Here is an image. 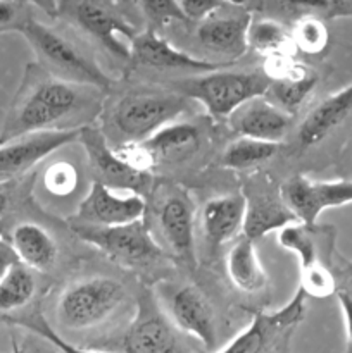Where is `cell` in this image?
<instances>
[{"mask_svg": "<svg viewBox=\"0 0 352 353\" xmlns=\"http://www.w3.org/2000/svg\"><path fill=\"white\" fill-rule=\"evenodd\" d=\"M104 92L48 74L30 62L0 130V145L48 131H76L92 126L102 112Z\"/></svg>", "mask_w": 352, "mask_h": 353, "instance_id": "obj_1", "label": "cell"}, {"mask_svg": "<svg viewBox=\"0 0 352 353\" xmlns=\"http://www.w3.org/2000/svg\"><path fill=\"white\" fill-rule=\"evenodd\" d=\"M17 33L26 38L31 50L38 57V64L48 74L75 85L92 86L104 93L109 92L114 85V79L88 52L41 21L31 17Z\"/></svg>", "mask_w": 352, "mask_h": 353, "instance_id": "obj_2", "label": "cell"}, {"mask_svg": "<svg viewBox=\"0 0 352 353\" xmlns=\"http://www.w3.org/2000/svg\"><path fill=\"white\" fill-rule=\"evenodd\" d=\"M268 88L269 79L262 74V71L226 69L178 79L171 85L173 92L199 102L216 121H226L248 100L264 97Z\"/></svg>", "mask_w": 352, "mask_h": 353, "instance_id": "obj_3", "label": "cell"}, {"mask_svg": "<svg viewBox=\"0 0 352 353\" xmlns=\"http://www.w3.org/2000/svg\"><path fill=\"white\" fill-rule=\"evenodd\" d=\"M38 9L50 10L54 17L78 28L81 33L107 54L121 62H131V43L140 31L126 19L116 3L109 2H59L38 6Z\"/></svg>", "mask_w": 352, "mask_h": 353, "instance_id": "obj_4", "label": "cell"}, {"mask_svg": "<svg viewBox=\"0 0 352 353\" xmlns=\"http://www.w3.org/2000/svg\"><path fill=\"white\" fill-rule=\"evenodd\" d=\"M190 100L176 92H133L119 99L110 123L123 143H141L188 110Z\"/></svg>", "mask_w": 352, "mask_h": 353, "instance_id": "obj_5", "label": "cell"}, {"mask_svg": "<svg viewBox=\"0 0 352 353\" xmlns=\"http://www.w3.org/2000/svg\"><path fill=\"white\" fill-rule=\"evenodd\" d=\"M69 230L81 241L95 247L109 261L130 271L152 269L168 259V252L155 241L145 219L116 228L75 226Z\"/></svg>", "mask_w": 352, "mask_h": 353, "instance_id": "obj_6", "label": "cell"}, {"mask_svg": "<svg viewBox=\"0 0 352 353\" xmlns=\"http://www.w3.org/2000/svg\"><path fill=\"white\" fill-rule=\"evenodd\" d=\"M126 300V290L113 278H86L64 290L57 302V321L68 330H92L114 316Z\"/></svg>", "mask_w": 352, "mask_h": 353, "instance_id": "obj_7", "label": "cell"}, {"mask_svg": "<svg viewBox=\"0 0 352 353\" xmlns=\"http://www.w3.org/2000/svg\"><path fill=\"white\" fill-rule=\"evenodd\" d=\"M78 143L85 148L88 164L92 168L93 178L107 188L116 192L135 193L147 199L154 190L152 172L138 171L119 157L114 147H110L106 134L95 126H86L79 130Z\"/></svg>", "mask_w": 352, "mask_h": 353, "instance_id": "obj_8", "label": "cell"}, {"mask_svg": "<svg viewBox=\"0 0 352 353\" xmlns=\"http://www.w3.org/2000/svg\"><path fill=\"white\" fill-rule=\"evenodd\" d=\"M147 199L135 193L116 192L93 181L68 224L88 228H116L145 219Z\"/></svg>", "mask_w": 352, "mask_h": 353, "instance_id": "obj_9", "label": "cell"}, {"mask_svg": "<svg viewBox=\"0 0 352 353\" xmlns=\"http://www.w3.org/2000/svg\"><path fill=\"white\" fill-rule=\"evenodd\" d=\"M280 193L297 221L314 228L317 217L326 209L352 203V179L316 181L304 174H295L280 185Z\"/></svg>", "mask_w": 352, "mask_h": 353, "instance_id": "obj_10", "label": "cell"}, {"mask_svg": "<svg viewBox=\"0 0 352 353\" xmlns=\"http://www.w3.org/2000/svg\"><path fill=\"white\" fill-rule=\"evenodd\" d=\"M252 10L247 3L223 2L216 12L197 23L195 38L204 48L237 62L248 50L247 33L252 23Z\"/></svg>", "mask_w": 352, "mask_h": 353, "instance_id": "obj_11", "label": "cell"}, {"mask_svg": "<svg viewBox=\"0 0 352 353\" xmlns=\"http://www.w3.org/2000/svg\"><path fill=\"white\" fill-rule=\"evenodd\" d=\"M242 196L245 199V223L242 234L248 240L257 241L273 231L299 223L282 199L280 186L276 188L268 174L247 178Z\"/></svg>", "mask_w": 352, "mask_h": 353, "instance_id": "obj_12", "label": "cell"}, {"mask_svg": "<svg viewBox=\"0 0 352 353\" xmlns=\"http://www.w3.org/2000/svg\"><path fill=\"white\" fill-rule=\"evenodd\" d=\"M121 353H183L175 326L150 290L138 295L137 316L121 340Z\"/></svg>", "mask_w": 352, "mask_h": 353, "instance_id": "obj_13", "label": "cell"}, {"mask_svg": "<svg viewBox=\"0 0 352 353\" xmlns=\"http://www.w3.org/2000/svg\"><path fill=\"white\" fill-rule=\"evenodd\" d=\"M157 223L166 247L176 261L195 268V205L182 186H169L157 205Z\"/></svg>", "mask_w": 352, "mask_h": 353, "instance_id": "obj_14", "label": "cell"}, {"mask_svg": "<svg viewBox=\"0 0 352 353\" xmlns=\"http://www.w3.org/2000/svg\"><path fill=\"white\" fill-rule=\"evenodd\" d=\"M306 299L302 290H297L292 300L282 309L275 312H254L251 324L216 353H264L280 336L302 323Z\"/></svg>", "mask_w": 352, "mask_h": 353, "instance_id": "obj_15", "label": "cell"}, {"mask_svg": "<svg viewBox=\"0 0 352 353\" xmlns=\"http://www.w3.org/2000/svg\"><path fill=\"white\" fill-rule=\"evenodd\" d=\"M79 130L48 131L0 145V185H10L66 145L78 141Z\"/></svg>", "mask_w": 352, "mask_h": 353, "instance_id": "obj_16", "label": "cell"}, {"mask_svg": "<svg viewBox=\"0 0 352 353\" xmlns=\"http://www.w3.org/2000/svg\"><path fill=\"white\" fill-rule=\"evenodd\" d=\"M133 65L154 69H178V71H200L214 72L231 68V62L207 61V59L193 57L186 52L166 40L154 28L140 31L131 43V62Z\"/></svg>", "mask_w": 352, "mask_h": 353, "instance_id": "obj_17", "label": "cell"}, {"mask_svg": "<svg viewBox=\"0 0 352 353\" xmlns=\"http://www.w3.org/2000/svg\"><path fill=\"white\" fill-rule=\"evenodd\" d=\"M168 312L175 330L178 327L182 333L197 338L207 350L216 348L217 331L213 307L197 286L176 288L168 302Z\"/></svg>", "mask_w": 352, "mask_h": 353, "instance_id": "obj_18", "label": "cell"}, {"mask_svg": "<svg viewBox=\"0 0 352 353\" xmlns=\"http://www.w3.org/2000/svg\"><path fill=\"white\" fill-rule=\"evenodd\" d=\"M228 126L242 138L282 143L289 133L292 116L283 112L266 97L248 100L228 117Z\"/></svg>", "mask_w": 352, "mask_h": 353, "instance_id": "obj_19", "label": "cell"}, {"mask_svg": "<svg viewBox=\"0 0 352 353\" xmlns=\"http://www.w3.org/2000/svg\"><path fill=\"white\" fill-rule=\"evenodd\" d=\"M352 116V83L313 107L297 128V143L302 148L316 147L330 138Z\"/></svg>", "mask_w": 352, "mask_h": 353, "instance_id": "obj_20", "label": "cell"}, {"mask_svg": "<svg viewBox=\"0 0 352 353\" xmlns=\"http://www.w3.org/2000/svg\"><path fill=\"white\" fill-rule=\"evenodd\" d=\"M202 143L200 128L193 123L175 121L168 124L157 133L152 134L148 140L141 141V148L152 165L159 162H183L192 157Z\"/></svg>", "mask_w": 352, "mask_h": 353, "instance_id": "obj_21", "label": "cell"}, {"mask_svg": "<svg viewBox=\"0 0 352 353\" xmlns=\"http://www.w3.org/2000/svg\"><path fill=\"white\" fill-rule=\"evenodd\" d=\"M245 199L242 193L207 200L202 209V230L213 247L237 240L244 233Z\"/></svg>", "mask_w": 352, "mask_h": 353, "instance_id": "obj_22", "label": "cell"}, {"mask_svg": "<svg viewBox=\"0 0 352 353\" xmlns=\"http://www.w3.org/2000/svg\"><path fill=\"white\" fill-rule=\"evenodd\" d=\"M6 238L12 245L17 261L33 272H48L57 262V243L40 224L19 223Z\"/></svg>", "mask_w": 352, "mask_h": 353, "instance_id": "obj_23", "label": "cell"}, {"mask_svg": "<svg viewBox=\"0 0 352 353\" xmlns=\"http://www.w3.org/2000/svg\"><path fill=\"white\" fill-rule=\"evenodd\" d=\"M226 274L231 285L245 293H255L268 283L255 241L242 234L226 254Z\"/></svg>", "mask_w": 352, "mask_h": 353, "instance_id": "obj_24", "label": "cell"}, {"mask_svg": "<svg viewBox=\"0 0 352 353\" xmlns=\"http://www.w3.org/2000/svg\"><path fill=\"white\" fill-rule=\"evenodd\" d=\"M37 293V278L31 269L17 262L0 279V316L9 317L24 309Z\"/></svg>", "mask_w": 352, "mask_h": 353, "instance_id": "obj_25", "label": "cell"}, {"mask_svg": "<svg viewBox=\"0 0 352 353\" xmlns=\"http://www.w3.org/2000/svg\"><path fill=\"white\" fill-rule=\"evenodd\" d=\"M247 45L251 50L262 55V59L276 54H295L290 38V28L285 26V23L269 17L252 19L247 33Z\"/></svg>", "mask_w": 352, "mask_h": 353, "instance_id": "obj_26", "label": "cell"}, {"mask_svg": "<svg viewBox=\"0 0 352 353\" xmlns=\"http://www.w3.org/2000/svg\"><path fill=\"white\" fill-rule=\"evenodd\" d=\"M280 152V143L252 140V138H237L231 141L221 155V164L233 171H248L259 165H264Z\"/></svg>", "mask_w": 352, "mask_h": 353, "instance_id": "obj_27", "label": "cell"}, {"mask_svg": "<svg viewBox=\"0 0 352 353\" xmlns=\"http://www.w3.org/2000/svg\"><path fill=\"white\" fill-rule=\"evenodd\" d=\"M316 86L317 74L311 71L307 76L300 79H293V81L269 83L268 93L264 97L289 116H295L300 107L304 105V102L309 99L311 93L316 90Z\"/></svg>", "mask_w": 352, "mask_h": 353, "instance_id": "obj_28", "label": "cell"}, {"mask_svg": "<svg viewBox=\"0 0 352 353\" xmlns=\"http://www.w3.org/2000/svg\"><path fill=\"white\" fill-rule=\"evenodd\" d=\"M278 245L285 250L292 252L299 259L300 271L311 268L314 264H320V254H317V241L313 228L306 224L293 223L290 226L283 228L276 234Z\"/></svg>", "mask_w": 352, "mask_h": 353, "instance_id": "obj_29", "label": "cell"}, {"mask_svg": "<svg viewBox=\"0 0 352 353\" xmlns=\"http://www.w3.org/2000/svg\"><path fill=\"white\" fill-rule=\"evenodd\" d=\"M290 38L295 54L320 55L326 50L330 33L323 19L316 16H302L290 28Z\"/></svg>", "mask_w": 352, "mask_h": 353, "instance_id": "obj_30", "label": "cell"}, {"mask_svg": "<svg viewBox=\"0 0 352 353\" xmlns=\"http://www.w3.org/2000/svg\"><path fill=\"white\" fill-rule=\"evenodd\" d=\"M3 321L33 331V333L38 334V336L45 338L52 347L57 348L61 353H110V352H102V350H90V348H79L76 347V345L66 341L61 334L55 333V330L47 323V319H45L43 314H41L40 310H35V312H31L30 316H10V317H6Z\"/></svg>", "mask_w": 352, "mask_h": 353, "instance_id": "obj_31", "label": "cell"}, {"mask_svg": "<svg viewBox=\"0 0 352 353\" xmlns=\"http://www.w3.org/2000/svg\"><path fill=\"white\" fill-rule=\"evenodd\" d=\"M311 69L297 59L295 54H276L262 59V74L269 83L293 81L307 76Z\"/></svg>", "mask_w": 352, "mask_h": 353, "instance_id": "obj_32", "label": "cell"}, {"mask_svg": "<svg viewBox=\"0 0 352 353\" xmlns=\"http://www.w3.org/2000/svg\"><path fill=\"white\" fill-rule=\"evenodd\" d=\"M306 296H314V299H326V296L337 293V279L328 271L323 262L314 264L311 268L300 271V285Z\"/></svg>", "mask_w": 352, "mask_h": 353, "instance_id": "obj_33", "label": "cell"}, {"mask_svg": "<svg viewBox=\"0 0 352 353\" xmlns=\"http://www.w3.org/2000/svg\"><path fill=\"white\" fill-rule=\"evenodd\" d=\"M78 171L69 162H55L45 171L43 185L48 193L55 196H68L78 188Z\"/></svg>", "mask_w": 352, "mask_h": 353, "instance_id": "obj_34", "label": "cell"}, {"mask_svg": "<svg viewBox=\"0 0 352 353\" xmlns=\"http://www.w3.org/2000/svg\"><path fill=\"white\" fill-rule=\"evenodd\" d=\"M137 6L141 10V14L148 19L150 28H154V30L164 26V24L173 23V21L186 23L178 2H171V0H145V2H138Z\"/></svg>", "mask_w": 352, "mask_h": 353, "instance_id": "obj_35", "label": "cell"}, {"mask_svg": "<svg viewBox=\"0 0 352 353\" xmlns=\"http://www.w3.org/2000/svg\"><path fill=\"white\" fill-rule=\"evenodd\" d=\"M35 17L33 3L0 0V33L2 31H19L23 24Z\"/></svg>", "mask_w": 352, "mask_h": 353, "instance_id": "obj_36", "label": "cell"}, {"mask_svg": "<svg viewBox=\"0 0 352 353\" xmlns=\"http://www.w3.org/2000/svg\"><path fill=\"white\" fill-rule=\"evenodd\" d=\"M178 3L186 23H200L213 12H216L223 0H182Z\"/></svg>", "mask_w": 352, "mask_h": 353, "instance_id": "obj_37", "label": "cell"}, {"mask_svg": "<svg viewBox=\"0 0 352 353\" xmlns=\"http://www.w3.org/2000/svg\"><path fill=\"white\" fill-rule=\"evenodd\" d=\"M335 295H337L342 314H344L345 330H347V338H349V347H352V288H338Z\"/></svg>", "mask_w": 352, "mask_h": 353, "instance_id": "obj_38", "label": "cell"}, {"mask_svg": "<svg viewBox=\"0 0 352 353\" xmlns=\"http://www.w3.org/2000/svg\"><path fill=\"white\" fill-rule=\"evenodd\" d=\"M17 255L16 252H14L12 245L9 243V240L7 238H2L0 240V279L3 278V276L9 272V269L12 268V265L17 264Z\"/></svg>", "mask_w": 352, "mask_h": 353, "instance_id": "obj_39", "label": "cell"}, {"mask_svg": "<svg viewBox=\"0 0 352 353\" xmlns=\"http://www.w3.org/2000/svg\"><path fill=\"white\" fill-rule=\"evenodd\" d=\"M7 188H9V185H0V221H3V217L10 209V195Z\"/></svg>", "mask_w": 352, "mask_h": 353, "instance_id": "obj_40", "label": "cell"}, {"mask_svg": "<svg viewBox=\"0 0 352 353\" xmlns=\"http://www.w3.org/2000/svg\"><path fill=\"white\" fill-rule=\"evenodd\" d=\"M344 274H347L349 278L352 279V262H347V264H345V268H344Z\"/></svg>", "mask_w": 352, "mask_h": 353, "instance_id": "obj_41", "label": "cell"}, {"mask_svg": "<svg viewBox=\"0 0 352 353\" xmlns=\"http://www.w3.org/2000/svg\"><path fill=\"white\" fill-rule=\"evenodd\" d=\"M12 353H24V350L17 345L16 340H12Z\"/></svg>", "mask_w": 352, "mask_h": 353, "instance_id": "obj_42", "label": "cell"}, {"mask_svg": "<svg viewBox=\"0 0 352 353\" xmlns=\"http://www.w3.org/2000/svg\"><path fill=\"white\" fill-rule=\"evenodd\" d=\"M2 238H6V226H3V223L0 221V240H2Z\"/></svg>", "mask_w": 352, "mask_h": 353, "instance_id": "obj_43", "label": "cell"}, {"mask_svg": "<svg viewBox=\"0 0 352 353\" xmlns=\"http://www.w3.org/2000/svg\"><path fill=\"white\" fill-rule=\"evenodd\" d=\"M347 353H352V347H349V348H347Z\"/></svg>", "mask_w": 352, "mask_h": 353, "instance_id": "obj_44", "label": "cell"}]
</instances>
